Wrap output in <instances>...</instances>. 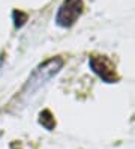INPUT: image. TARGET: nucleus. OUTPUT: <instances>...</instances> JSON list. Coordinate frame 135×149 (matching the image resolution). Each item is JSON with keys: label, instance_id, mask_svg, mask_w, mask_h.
Wrapping results in <instances>:
<instances>
[{"label": "nucleus", "instance_id": "nucleus-3", "mask_svg": "<svg viewBox=\"0 0 135 149\" xmlns=\"http://www.w3.org/2000/svg\"><path fill=\"white\" fill-rule=\"evenodd\" d=\"M89 65H90V68H92L99 77L102 78L104 81L114 83L117 80L114 66L111 65V62L107 57H104V56H93V57H90Z\"/></svg>", "mask_w": 135, "mask_h": 149}, {"label": "nucleus", "instance_id": "nucleus-4", "mask_svg": "<svg viewBox=\"0 0 135 149\" xmlns=\"http://www.w3.org/2000/svg\"><path fill=\"white\" fill-rule=\"evenodd\" d=\"M39 122H41V124H42L45 128H47V130H53L54 125H56L54 118H53V115H51L48 110H44L41 115H39Z\"/></svg>", "mask_w": 135, "mask_h": 149}, {"label": "nucleus", "instance_id": "nucleus-2", "mask_svg": "<svg viewBox=\"0 0 135 149\" xmlns=\"http://www.w3.org/2000/svg\"><path fill=\"white\" fill-rule=\"evenodd\" d=\"M83 12V0H63L60 5L56 21L60 27H71Z\"/></svg>", "mask_w": 135, "mask_h": 149}, {"label": "nucleus", "instance_id": "nucleus-1", "mask_svg": "<svg viewBox=\"0 0 135 149\" xmlns=\"http://www.w3.org/2000/svg\"><path fill=\"white\" fill-rule=\"evenodd\" d=\"M62 66H63V59H60V57L50 59L45 63L39 65L33 71V74L29 77V81H27V84L24 87V92H33V91H36L41 84L47 83L53 75H56L60 71Z\"/></svg>", "mask_w": 135, "mask_h": 149}]
</instances>
